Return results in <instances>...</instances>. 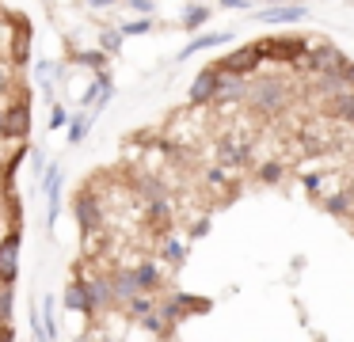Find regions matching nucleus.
Returning a JSON list of instances; mask_svg holds the SVG:
<instances>
[{
    "label": "nucleus",
    "instance_id": "1",
    "mask_svg": "<svg viewBox=\"0 0 354 342\" xmlns=\"http://www.w3.org/2000/svg\"><path fill=\"white\" fill-rule=\"evenodd\" d=\"M286 99H290V88L282 80H259L248 88V106L259 114H278L286 106Z\"/></svg>",
    "mask_w": 354,
    "mask_h": 342
},
{
    "label": "nucleus",
    "instance_id": "6",
    "mask_svg": "<svg viewBox=\"0 0 354 342\" xmlns=\"http://www.w3.org/2000/svg\"><path fill=\"white\" fill-rule=\"evenodd\" d=\"M77 220H80V232L92 236L95 228L103 225V202L92 194V190H80L77 194Z\"/></svg>",
    "mask_w": 354,
    "mask_h": 342
},
{
    "label": "nucleus",
    "instance_id": "29",
    "mask_svg": "<svg viewBox=\"0 0 354 342\" xmlns=\"http://www.w3.org/2000/svg\"><path fill=\"white\" fill-rule=\"evenodd\" d=\"M69 111H65V106L62 103H54V111H50V129H65V126H69Z\"/></svg>",
    "mask_w": 354,
    "mask_h": 342
},
{
    "label": "nucleus",
    "instance_id": "17",
    "mask_svg": "<svg viewBox=\"0 0 354 342\" xmlns=\"http://www.w3.org/2000/svg\"><path fill=\"white\" fill-rule=\"evenodd\" d=\"M153 312H156V296H145V293H141V296H133V301L126 304V316H130V319H138V323H141L145 316H153Z\"/></svg>",
    "mask_w": 354,
    "mask_h": 342
},
{
    "label": "nucleus",
    "instance_id": "24",
    "mask_svg": "<svg viewBox=\"0 0 354 342\" xmlns=\"http://www.w3.org/2000/svg\"><path fill=\"white\" fill-rule=\"evenodd\" d=\"M100 46H103V53H115L118 46H122V30H118V27H103Z\"/></svg>",
    "mask_w": 354,
    "mask_h": 342
},
{
    "label": "nucleus",
    "instance_id": "22",
    "mask_svg": "<svg viewBox=\"0 0 354 342\" xmlns=\"http://www.w3.org/2000/svg\"><path fill=\"white\" fill-rule=\"evenodd\" d=\"M12 308H16V289L0 285V323L4 327H8V319H12Z\"/></svg>",
    "mask_w": 354,
    "mask_h": 342
},
{
    "label": "nucleus",
    "instance_id": "25",
    "mask_svg": "<svg viewBox=\"0 0 354 342\" xmlns=\"http://www.w3.org/2000/svg\"><path fill=\"white\" fill-rule=\"evenodd\" d=\"M73 61H77V65H92L95 73H103V61H107V53H103V50H88V53H77Z\"/></svg>",
    "mask_w": 354,
    "mask_h": 342
},
{
    "label": "nucleus",
    "instance_id": "30",
    "mask_svg": "<svg viewBox=\"0 0 354 342\" xmlns=\"http://www.w3.org/2000/svg\"><path fill=\"white\" fill-rule=\"evenodd\" d=\"M31 175H39V179L46 175V167H42V149H39V144H31Z\"/></svg>",
    "mask_w": 354,
    "mask_h": 342
},
{
    "label": "nucleus",
    "instance_id": "20",
    "mask_svg": "<svg viewBox=\"0 0 354 342\" xmlns=\"http://www.w3.org/2000/svg\"><path fill=\"white\" fill-rule=\"evenodd\" d=\"M335 118L354 126V91H343V95L335 99Z\"/></svg>",
    "mask_w": 354,
    "mask_h": 342
},
{
    "label": "nucleus",
    "instance_id": "11",
    "mask_svg": "<svg viewBox=\"0 0 354 342\" xmlns=\"http://www.w3.org/2000/svg\"><path fill=\"white\" fill-rule=\"evenodd\" d=\"M111 274V285H115V301L122 304H130L133 296H141V289H138V278H133V266H118V270H107Z\"/></svg>",
    "mask_w": 354,
    "mask_h": 342
},
{
    "label": "nucleus",
    "instance_id": "12",
    "mask_svg": "<svg viewBox=\"0 0 354 342\" xmlns=\"http://www.w3.org/2000/svg\"><path fill=\"white\" fill-rule=\"evenodd\" d=\"M62 304H65L69 312H84V316H95L92 301H88V285H84V278H73L69 285H65V296H62Z\"/></svg>",
    "mask_w": 354,
    "mask_h": 342
},
{
    "label": "nucleus",
    "instance_id": "3",
    "mask_svg": "<svg viewBox=\"0 0 354 342\" xmlns=\"http://www.w3.org/2000/svg\"><path fill=\"white\" fill-rule=\"evenodd\" d=\"M4 137L8 141H27L31 137V103L16 99V103L4 106Z\"/></svg>",
    "mask_w": 354,
    "mask_h": 342
},
{
    "label": "nucleus",
    "instance_id": "19",
    "mask_svg": "<svg viewBox=\"0 0 354 342\" xmlns=\"http://www.w3.org/2000/svg\"><path fill=\"white\" fill-rule=\"evenodd\" d=\"M206 19H209V8L206 4H187L183 8V30H198Z\"/></svg>",
    "mask_w": 354,
    "mask_h": 342
},
{
    "label": "nucleus",
    "instance_id": "8",
    "mask_svg": "<svg viewBox=\"0 0 354 342\" xmlns=\"http://www.w3.org/2000/svg\"><path fill=\"white\" fill-rule=\"evenodd\" d=\"M221 80L225 76L217 73V65L202 68V73L194 76V84H191V103H214V99L221 95Z\"/></svg>",
    "mask_w": 354,
    "mask_h": 342
},
{
    "label": "nucleus",
    "instance_id": "16",
    "mask_svg": "<svg viewBox=\"0 0 354 342\" xmlns=\"http://www.w3.org/2000/svg\"><path fill=\"white\" fill-rule=\"evenodd\" d=\"M221 42H229V35H198L191 46H183V50H179V61H187L191 53H198V50H214V46H221Z\"/></svg>",
    "mask_w": 354,
    "mask_h": 342
},
{
    "label": "nucleus",
    "instance_id": "18",
    "mask_svg": "<svg viewBox=\"0 0 354 342\" xmlns=\"http://www.w3.org/2000/svg\"><path fill=\"white\" fill-rule=\"evenodd\" d=\"M92 114H88V111H80L77 114V118H73L69 122V144H80V141H84V137H88V129H92Z\"/></svg>",
    "mask_w": 354,
    "mask_h": 342
},
{
    "label": "nucleus",
    "instance_id": "13",
    "mask_svg": "<svg viewBox=\"0 0 354 342\" xmlns=\"http://www.w3.org/2000/svg\"><path fill=\"white\" fill-rule=\"evenodd\" d=\"M133 278H138V289L145 296H153L156 289L164 285V274H160V266H156V263H138V266H133Z\"/></svg>",
    "mask_w": 354,
    "mask_h": 342
},
{
    "label": "nucleus",
    "instance_id": "7",
    "mask_svg": "<svg viewBox=\"0 0 354 342\" xmlns=\"http://www.w3.org/2000/svg\"><path fill=\"white\" fill-rule=\"evenodd\" d=\"M259 61H263L259 46H244V50H236L232 57L217 61V73L221 76H244V73H252V68H259Z\"/></svg>",
    "mask_w": 354,
    "mask_h": 342
},
{
    "label": "nucleus",
    "instance_id": "32",
    "mask_svg": "<svg viewBox=\"0 0 354 342\" xmlns=\"http://www.w3.org/2000/svg\"><path fill=\"white\" fill-rule=\"evenodd\" d=\"M0 137H4V106H0Z\"/></svg>",
    "mask_w": 354,
    "mask_h": 342
},
{
    "label": "nucleus",
    "instance_id": "31",
    "mask_svg": "<svg viewBox=\"0 0 354 342\" xmlns=\"http://www.w3.org/2000/svg\"><path fill=\"white\" fill-rule=\"evenodd\" d=\"M343 84H346V91H354V65L343 68Z\"/></svg>",
    "mask_w": 354,
    "mask_h": 342
},
{
    "label": "nucleus",
    "instance_id": "28",
    "mask_svg": "<svg viewBox=\"0 0 354 342\" xmlns=\"http://www.w3.org/2000/svg\"><path fill=\"white\" fill-rule=\"evenodd\" d=\"M141 327H145L149 334H168V323L160 319V312H153V316H145V319H141Z\"/></svg>",
    "mask_w": 354,
    "mask_h": 342
},
{
    "label": "nucleus",
    "instance_id": "27",
    "mask_svg": "<svg viewBox=\"0 0 354 342\" xmlns=\"http://www.w3.org/2000/svg\"><path fill=\"white\" fill-rule=\"evenodd\" d=\"M259 179H263V182H278V179H282V164H278V160L259 164Z\"/></svg>",
    "mask_w": 354,
    "mask_h": 342
},
{
    "label": "nucleus",
    "instance_id": "15",
    "mask_svg": "<svg viewBox=\"0 0 354 342\" xmlns=\"http://www.w3.org/2000/svg\"><path fill=\"white\" fill-rule=\"evenodd\" d=\"M301 144H305L308 156H316V152H328L331 141H328V133H324V129L313 122V126H305V133H301Z\"/></svg>",
    "mask_w": 354,
    "mask_h": 342
},
{
    "label": "nucleus",
    "instance_id": "5",
    "mask_svg": "<svg viewBox=\"0 0 354 342\" xmlns=\"http://www.w3.org/2000/svg\"><path fill=\"white\" fill-rule=\"evenodd\" d=\"M62 179H65V171H62V164H50L46 167V175H42V194H46V225L54 228L57 225V213H62Z\"/></svg>",
    "mask_w": 354,
    "mask_h": 342
},
{
    "label": "nucleus",
    "instance_id": "21",
    "mask_svg": "<svg viewBox=\"0 0 354 342\" xmlns=\"http://www.w3.org/2000/svg\"><path fill=\"white\" fill-rule=\"evenodd\" d=\"M160 255L168 258L171 266H183V258H187V247H183V243H179V240H164Z\"/></svg>",
    "mask_w": 354,
    "mask_h": 342
},
{
    "label": "nucleus",
    "instance_id": "9",
    "mask_svg": "<svg viewBox=\"0 0 354 342\" xmlns=\"http://www.w3.org/2000/svg\"><path fill=\"white\" fill-rule=\"evenodd\" d=\"M88 285V301H92L95 316H100L103 308H115V285H111V274H92V278H84Z\"/></svg>",
    "mask_w": 354,
    "mask_h": 342
},
{
    "label": "nucleus",
    "instance_id": "23",
    "mask_svg": "<svg viewBox=\"0 0 354 342\" xmlns=\"http://www.w3.org/2000/svg\"><path fill=\"white\" fill-rule=\"evenodd\" d=\"M324 205H328V209L335 213V217H343V213H351V209H354V202H351V190H343V194H331Z\"/></svg>",
    "mask_w": 354,
    "mask_h": 342
},
{
    "label": "nucleus",
    "instance_id": "2",
    "mask_svg": "<svg viewBox=\"0 0 354 342\" xmlns=\"http://www.w3.org/2000/svg\"><path fill=\"white\" fill-rule=\"evenodd\" d=\"M19 255H24V232L19 228H8L4 240H0V285H16L19 278Z\"/></svg>",
    "mask_w": 354,
    "mask_h": 342
},
{
    "label": "nucleus",
    "instance_id": "10",
    "mask_svg": "<svg viewBox=\"0 0 354 342\" xmlns=\"http://www.w3.org/2000/svg\"><path fill=\"white\" fill-rule=\"evenodd\" d=\"M217 160H221L225 167H248L252 164V141L221 137V141H217Z\"/></svg>",
    "mask_w": 354,
    "mask_h": 342
},
{
    "label": "nucleus",
    "instance_id": "4",
    "mask_svg": "<svg viewBox=\"0 0 354 342\" xmlns=\"http://www.w3.org/2000/svg\"><path fill=\"white\" fill-rule=\"evenodd\" d=\"M263 53V61H301L305 57V42L301 38H286V35H274V38H263L255 42Z\"/></svg>",
    "mask_w": 354,
    "mask_h": 342
},
{
    "label": "nucleus",
    "instance_id": "26",
    "mask_svg": "<svg viewBox=\"0 0 354 342\" xmlns=\"http://www.w3.org/2000/svg\"><path fill=\"white\" fill-rule=\"evenodd\" d=\"M122 38L126 35H149V30H153V19H130V23H122Z\"/></svg>",
    "mask_w": 354,
    "mask_h": 342
},
{
    "label": "nucleus",
    "instance_id": "14",
    "mask_svg": "<svg viewBox=\"0 0 354 342\" xmlns=\"http://www.w3.org/2000/svg\"><path fill=\"white\" fill-rule=\"evenodd\" d=\"M305 15H308V8L290 4V8H267V12H259V19L263 23H297V19H305Z\"/></svg>",
    "mask_w": 354,
    "mask_h": 342
}]
</instances>
